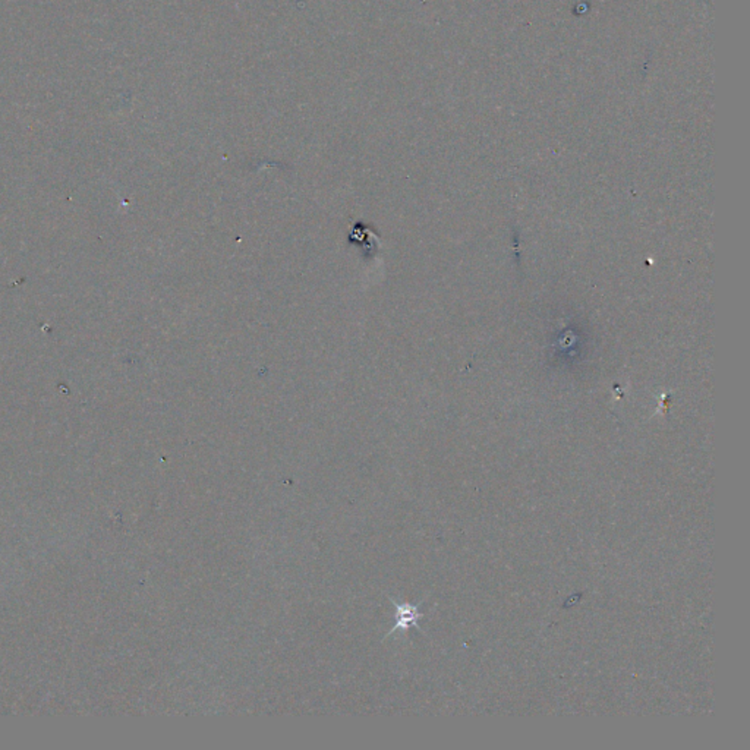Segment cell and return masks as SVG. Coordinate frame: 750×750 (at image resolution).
Here are the masks:
<instances>
[{"label": "cell", "mask_w": 750, "mask_h": 750, "mask_svg": "<svg viewBox=\"0 0 750 750\" xmlns=\"http://www.w3.org/2000/svg\"><path fill=\"white\" fill-rule=\"evenodd\" d=\"M394 605H396V626L390 630V633H393V631L399 629L406 630L411 626H416L418 629H420V626H418V620L422 618L424 614L418 612V605L398 604V603H394Z\"/></svg>", "instance_id": "obj_1"}]
</instances>
